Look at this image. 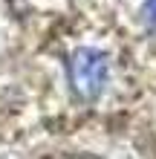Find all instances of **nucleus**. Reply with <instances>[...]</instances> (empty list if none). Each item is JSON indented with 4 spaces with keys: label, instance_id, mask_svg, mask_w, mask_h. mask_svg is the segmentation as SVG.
Here are the masks:
<instances>
[{
    "label": "nucleus",
    "instance_id": "f257e3e1",
    "mask_svg": "<svg viewBox=\"0 0 156 159\" xmlns=\"http://www.w3.org/2000/svg\"><path fill=\"white\" fill-rule=\"evenodd\" d=\"M110 75V61L101 49L93 46H78L67 61V78L72 93L81 101H96L104 93V84Z\"/></svg>",
    "mask_w": 156,
    "mask_h": 159
},
{
    "label": "nucleus",
    "instance_id": "f03ea898",
    "mask_svg": "<svg viewBox=\"0 0 156 159\" xmlns=\"http://www.w3.org/2000/svg\"><path fill=\"white\" fill-rule=\"evenodd\" d=\"M142 20L148 23V29H156V0H145V6H142Z\"/></svg>",
    "mask_w": 156,
    "mask_h": 159
}]
</instances>
